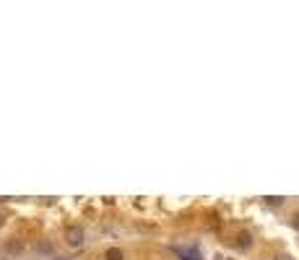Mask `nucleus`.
Segmentation results:
<instances>
[{"mask_svg":"<svg viewBox=\"0 0 299 260\" xmlns=\"http://www.w3.org/2000/svg\"><path fill=\"white\" fill-rule=\"evenodd\" d=\"M65 242H68V247H84L86 245V232L81 229V227H68L65 229Z\"/></svg>","mask_w":299,"mask_h":260,"instance_id":"nucleus-1","label":"nucleus"},{"mask_svg":"<svg viewBox=\"0 0 299 260\" xmlns=\"http://www.w3.org/2000/svg\"><path fill=\"white\" fill-rule=\"evenodd\" d=\"M234 245L239 247V250H250V247H252V234H250V232H239Z\"/></svg>","mask_w":299,"mask_h":260,"instance_id":"nucleus-2","label":"nucleus"},{"mask_svg":"<svg viewBox=\"0 0 299 260\" xmlns=\"http://www.w3.org/2000/svg\"><path fill=\"white\" fill-rule=\"evenodd\" d=\"M104 260H125V255H122L120 247H109V250L104 253Z\"/></svg>","mask_w":299,"mask_h":260,"instance_id":"nucleus-3","label":"nucleus"},{"mask_svg":"<svg viewBox=\"0 0 299 260\" xmlns=\"http://www.w3.org/2000/svg\"><path fill=\"white\" fill-rule=\"evenodd\" d=\"M268 206H281V198H266Z\"/></svg>","mask_w":299,"mask_h":260,"instance_id":"nucleus-4","label":"nucleus"},{"mask_svg":"<svg viewBox=\"0 0 299 260\" xmlns=\"http://www.w3.org/2000/svg\"><path fill=\"white\" fill-rule=\"evenodd\" d=\"M292 227L299 229V213H294V216H292Z\"/></svg>","mask_w":299,"mask_h":260,"instance_id":"nucleus-5","label":"nucleus"},{"mask_svg":"<svg viewBox=\"0 0 299 260\" xmlns=\"http://www.w3.org/2000/svg\"><path fill=\"white\" fill-rule=\"evenodd\" d=\"M8 250H10V253H13V250H21V242H10Z\"/></svg>","mask_w":299,"mask_h":260,"instance_id":"nucleus-6","label":"nucleus"},{"mask_svg":"<svg viewBox=\"0 0 299 260\" xmlns=\"http://www.w3.org/2000/svg\"><path fill=\"white\" fill-rule=\"evenodd\" d=\"M276 260H294V258L286 255V253H279V255H276Z\"/></svg>","mask_w":299,"mask_h":260,"instance_id":"nucleus-7","label":"nucleus"},{"mask_svg":"<svg viewBox=\"0 0 299 260\" xmlns=\"http://www.w3.org/2000/svg\"><path fill=\"white\" fill-rule=\"evenodd\" d=\"M0 227H3V216H0Z\"/></svg>","mask_w":299,"mask_h":260,"instance_id":"nucleus-8","label":"nucleus"}]
</instances>
